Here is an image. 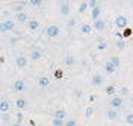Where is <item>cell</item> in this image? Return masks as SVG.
<instances>
[{
  "label": "cell",
  "mask_w": 133,
  "mask_h": 126,
  "mask_svg": "<svg viewBox=\"0 0 133 126\" xmlns=\"http://www.w3.org/2000/svg\"><path fill=\"white\" fill-rule=\"evenodd\" d=\"M88 8H89L88 2H80V3H79V9H77V11H79V12H85Z\"/></svg>",
  "instance_id": "cell-21"
},
{
  "label": "cell",
  "mask_w": 133,
  "mask_h": 126,
  "mask_svg": "<svg viewBox=\"0 0 133 126\" xmlns=\"http://www.w3.org/2000/svg\"><path fill=\"white\" fill-rule=\"evenodd\" d=\"M53 126H65V120H59V118H53L51 120Z\"/></svg>",
  "instance_id": "cell-25"
},
{
  "label": "cell",
  "mask_w": 133,
  "mask_h": 126,
  "mask_svg": "<svg viewBox=\"0 0 133 126\" xmlns=\"http://www.w3.org/2000/svg\"><path fill=\"white\" fill-rule=\"evenodd\" d=\"M100 14H101V6H97L95 9H92L91 11V18L95 21V20H98L100 18Z\"/></svg>",
  "instance_id": "cell-15"
},
{
  "label": "cell",
  "mask_w": 133,
  "mask_h": 126,
  "mask_svg": "<svg viewBox=\"0 0 133 126\" xmlns=\"http://www.w3.org/2000/svg\"><path fill=\"white\" fill-rule=\"evenodd\" d=\"M30 59H33V61H38V59L42 58V52L41 50H32L30 52V56H29Z\"/></svg>",
  "instance_id": "cell-17"
},
{
  "label": "cell",
  "mask_w": 133,
  "mask_h": 126,
  "mask_svg": "<svg viewBox=\"0 0 133 126\" xmlns=\"http://www.w3.org/2000/svg\"><path fill=\"white\" fill-rule=\"evenodd\" d=\"M115 26L118 27V29H127V25H129V20H127V17L125 15H118V17L115 18Z\"/></svg>",
  "instance_id": "cell-3"
},
{
  "label": "cell",
  "mask_w": 133,
  "mask_h": 126,
  "mask_svg": "<svg viewBox=\"0 0 133 126\" xmlns=\"http://www.w3.org/2000/svg\"><path fill=\"white\" fill-rule=\"evenodd\" d=\"M123 35L127 38V37H130V35H132V31H130V29H125L124 32H123Z\"/></svg>",
  "instance_id": "cell-34"
},
{
  "label": "cell",
  "mask_w": 133,
  "mask_h": 126,
  "mask_svg": "<svg viewBox=\"0 0 133 126\" xmlns=\"http://www.w3.org/2000/svg\"><path fill=\"white\" fill-rule=\"evenodd\" d=\"M27 61H29V59L26 58V56L20 55V56H17V58H15V64H17V67L23 68V67H26V65H27Z\"/></svg>",
  "instance_id": "cell-9"
},
{
  "label": "cell",
  "mask_w": 133,
  "mask_h": 126,
  "mask_svg": "<svg viewBox=\"0 0 133 126\" xmlns=\"http://www.w3.org/2000/svg\"><path fill=\"white\" fill-rule=\"evenodd\" d=\"M15 105H17V108L18 109H23L27 106V102H26V99H23V97H18L15 100Z\"/></svg>",
  "instance_id": "cell-18"
},
{
  "label": "cell",
  "mask_w": 133,
  "mask_h": 126,
  "mask_svg": "<svg viewBox=\"0 0 133 126\" xmlns=\"http://www.w3.org/2000/svg\"><path fill=\"white\" fill-rule=\"evenodd\" d=\"M12 88H14V91H15V93H21V91H24V88H26L24 81H15V82L12 84Z\"/></svg>",
  "instance_id": "cell-6"
},
{
  "label": "cell",
  "mask_w": 133,
  "mask_h": 126,
  "mask_svg": "<svg viewBox=\"0 0 133 126\" xmlns=\"http://www.w3.org/2000/svg\"><path fill=\"white\" fill-rule=\"evenodd\" d=\"M9 106H11V105H9L8 100H2V102H0V111H2L3 114L9 111Z\"/></svg>",
  "instance_id": "cell-19"
},
{
  "label": "cell",
  "mask_w": 133,
  "mask_h": 126,
  "mask_svg": "<svg viewBox=\"0 0 133 126\" xmlns=\"http://www.w3.org/2000/svg\"><path fill=\"white\" fill-rule=\"evenodd\" d=\"M64 62H65L66 65H73L76 62V59H74V56H71V55H68L65 59H64Z\"/></svg>",
  "instance_id": "cell-24"
},
{
  "label": "cell",
  "mask_w": 133,
  "mask_h": 126,
  "mask_svg": "<svg viewBox=\"0 0 133 126\" xmlns=\"http://www.w3.org/2000/svg\"><path fill=\"white\" fill-rule=\"evenodd\" d=\"M74 96L80 97V96H82V91H80V90H74Z\"/></svg>",
  "instance_id": "cell-35"
},
{
  "label": "cell",
  "mask_w": 133,
  "mask_h": 126,
  "mask_svg": "<svg viewBox=\"0 0 133 126\" xmlns=\"http://www.w3.org/2000/svg\"><path fill=\"white\" fill-rule=\"evenodd\" d=\"M95 31H98V32H101L104 27H106V23H104V20L103 18H98V20H95L94 21V26H92Z\"/></svg>",
  "instance_id": "cell-10"
},
{
  "label": "cell",
  "mask_w": 133,
  "mask_h": 126,
  "mask_svg": "<svg viewBox=\"0 0 133 126\" xmlns=\"http://www.w3.org/2000/svg\"><path fill=\"white\" fill-rule=\"evenodd\" d=\"M38 27H39V21H38V20L30 18V20L27 21V29H29V31H36Z\"/></svg>",
  "instance_id": "cell-12"
},
{
  "label": "cell",
  "mask_w": 133,
  "mask_h": 126,
  "mask_svg": "<svg viewBox=\"0 0 133 126\" xmlns=\"http://www.w3.org/2000/svg\"><path fill=\"white\" fill-rule=\"evenodd\" d=\"M88 5H89V9H91V11H92V9H95L97 6H100L97 0H91V2H88Z\"/></svg>",
  "instance_id": "cell-28"
},
{
  "label": "cell",
  "mask_w": 133,
  "mask_h": 126,
  "mask_svg": "<svg viewBox=\"0 0 133 126\" xmlns=\"http://www.w3.org/2000/svg\"><path fill=\"white\" fill-rule=\"evenodd\" d=\"M103 70H104L106 73H109V75H112V73H115L116 67L110 62V61H108V62H104V64H103Z\"/></svg>",
  "instance_id": "cell-11"
},
{
  "label": "cell",
  "mask_w": 133,
  "mask_h": 126,
  "mask_svg": "<svg viewBox=\"0 0 133 126\" xmlns=\"http://www.w3.org/2000/svg\"><path fill=\"white\" fill-rule=\"evenodd\" d=\"M38 84L41 85V87H47V85L50 84V79H49V76H41V77L38 79Z\"/></svg>",
  "instance_id": "cell-20"
},
{
  "label": "cell",
  "mask_w": 133,
  "mask_h": 126,
  "mask_svg": "<svg viewBox=\"0 0 133 126\" xmlns=\"http://www.w3.org/2000/svg\"><path fill=\"white\" fill-rule=\"evenodd\" d=\"M15 20L18 21V23H26V25H27V21H29V15H27L26 12H20V14H17Z\"/></svg>",
  "instance_id": "cell-14"
},
{
  "label": "cell",
  "mask_w": 133,
  "mask_h": 126,
  "mask_svg": "<svg viewBox=\"0 0 133 126\" xmlns=\"http://www.w3.org/2000/svg\"><path fill=\"white\" fill-rule=\"evenodd\" d=\"M109 61H110V62H112L116 68L119 67V64H121V59L118 58V56H110V58H109Z\"/></svg>",
  "instance_id": "cell-22"
},
{
  "label": "cell",
  "mask_w": 133,
  "mask_h": 126,
  "mask_svg": "<svg viewBox=\"0 0 133 126\" xmlns=\"http://www.w3.org/2000/svg\"><path fill=\"white\" fill-rule=\"evenodd\" d=\"M14 27H15V21H12V20H5V21H2V25H0V31H2V34H6L9 31H14Z\"/></svg>",
  "instance_id": "cell-1"
},
{
  "label": "cell",
  "mask_w": 133,
  "mask_h": 126,
  "mask_svg": "<svg viewBox=\"0 0 133 126\" xmlns=\"http://www.w3.org/2000/svg\"><path fill=\"white\" fill-rule=\"evenodd\" d=\"M65 126H76V120H66Z\"/></svg>",
  "instance_id": "cell-33"
},
{
  "label": "cell",
  "mask_w": 133,
  "mask_h": 126,
  "mask_svg": "<svg viewBox=\"0 0 133 126\" xmlns=\"http://www.w3.org/2000/svg\"><path fill=\"white\" fill-rule=\"evenodd\" d=\"M116 47H118V49H124V47H125L124 38H121V40H118V41H116Z\"/></svg>",
  "instance_id": "cell-30"
},
{
  "label": "cell",
  "mask_w": 133,
  "mask_h": 126,
  "mask_svg": "<svg viewBox=\"0 0 133 126\" xmlns=\"http://www.w3.org/2000/svg\"><path fill=\"white\" fill-rule=\"evenodd\" d=\"M106 117L109 118V120H116L118 118V111L114 108H109L108 111H106Z\"/></svg>",
  "instance_id": "cell-13"
},
{
  "label": "cell",
  "mask_w": 133,
  "mask_h": 126,
  "mask_svg": "<svg viewBox=\"0 0 133 126\" xmlns=\"http://www.w3.org/2000/svg\"><path fill=\"white\" fill-rule=\"evenodd\" d=\"M106 93H108V94H114V93H115V87H114V85H108V87H106Z\"/></svg>",
  "instance_id": "cell-31"
},
{
  "label": "cell",
  "mask_w": 133,
  "mask_h": 126,
  "mask_svg": "<svg viewBox=\"0 0 133 126\" xmlns=\"http://www.w3.org/2000/svg\"><path fill=\"white\" fill-rule=\"evenodd\" d=\"M29 5L30 6H41L42 0H29Z\"/></svg>",
  "instance_id": "cell-29"
},
{
  "label": "cell",
  "mask_w": 133,
  "mask_h": 126,
  "mask_svg": "<svg viewBox=\"0 0 133 126\" xmlns=\"http://www.w3.org/2000/svg\"><path fill=\"white\" fill-rule=\"evenodd\" d=\"M124 122L127 123V125H133V112H130V114H127V116H125Z\"/></svg>",
  "instance_id": "cell-27"
},
{
  "label": "cell",
  "mask_w": 133,
  "mask_h": 126,
  "mask_svg": "<svg viewBox=\"0 0 133 126\" xmlns=\"http://www.w3.org/2000/svg\"><path fill=\"white\" fill-rule=\"evenodd\" d=\"M121 106H123V99L119 96H114L110 99V108L116 109V108H121Z\"/></svg>",
  "instance_id": "cell-4"
},
{
  "label": "cell",
  "mask_w": 133,
  "mask_h": 126,
  "mask_svg": "<svg viewBox=\"0 0 133 126\" xmlns=\"http://www.w3.org/2000/svg\"><path fill=\"white\" fill-rule=\"evenodd\" d=\"M92 116H94V108L92 106H86V109H85V117L91 118Z\"/></svg>",
  "instance_id": "cell-23"
},
{
  "label": "cell",
  "mask_w": 133,
  "mask_h": 126,
  "mask_svg": "<svg viewBox=\"0 0 133 126\" xmlns=\"http://www.w3.org/2000/svg\"><path fill=\"white\" fill-rule=\"evenodd\" d=\"M59 12H61L62 15H68V14L71 12V6H70V3L62 2V3L59 5Z\"/></svg>",
  "instance_id": "cell-5"
},
{
  "label": "cell",
  "mask_w": 133,
  "mask_h": 126,
  "mask_svg": "<svg viewBox=\"0 0 133 126\" xmlns=\"http://www.w3.org/2000/svg\"><path fill=\"white\" fill-rule=\"evenodd\" d=\"M53 118H59V120H65L66 118V111L64 108H58L53 112Z\"/></svg>",
  "instance_id": "cell-7"
},
{
  "label": "cell",
  "mask_w": 133,
  "mask_h": 126,
  "mask_svg": "<svg viewBox=\"0 0 133 126\" xmlns=\"http://www.w3.org/2000/svg\"><path fill=\"white\" fill-rule=\"evenodd\" d=\"M108 49V43L106 41H98L97 44V50H106Z\"/></svg>",
  "instance_id": "cell-26"
},
{
  "label": "cell",
  "mask_w": 133,
  "mask_h": 126,
  "mask_svg": "<svg viewBox=\"0 0 133 126\" xmlns=\"http://www.w3.org/2000/svg\"><path fill=\"white\" fill-rule=\"evenodd\" d=\"M91 31H92V27L89 25H82L80 27H79V32L82 35H88V34H91Z\"/></svg>",
  "instance_id": "cell-16"
},
{
  "label": "cell",
  "mask_w": 133,
  "mask_h": 126,
  "mask_svg": "<svg viewBox=\"0 0 133 126\" xmlns=\"http://www.w3.org/2000/svg\"><path fill=\"white\" fill-rule=\"evenodd\" d=\"M59 34H61V29H59V26H56V25H50L49 27L45 29V35H47L49 38H56Z\"/></svg>",
  "instance_id": "cell-2"
},
{
  "label": "cell",
  "mask_w": 133,
  "mask_h": 126,
  "mask_svg": "<svg viewBox=\"0 0 133 126\" xmlns=\"http://www.w3.org/2000/svg\"><path fill=\"white\" fill-rule=\"evenodd\" d=\"M104 82V77L101 75H94L91 77V85H94V87H98V85H101Z\"/></svg>",
  "instance_id": "cell-8"
},
{
  "label": "cell",
  "mask_w": 133,
  "mask_h": 126,
  "mask_svg": "<svg viewBox=\"0 0 133 126\" xmlns=\"http://www.w3.org/2000/svg\"><path fill=\"white\" fill-rule=\"evenodd\" d=\"M88 99H89V102H94V100H95V96H89Z\"/></svg>",
  "instance_id": "cell-36"
},
{
  "label": "cell",
  "mask_w": 133,
  "mask_h": 126,
  "mask_svg": "<svg viewBox=\"0 0 133 126\" xmlns=\"http://www.w3.org/2000/svg\"><path fill=\"white\" fill-rule=\"evenodd\" d=\"M129 93H130V90H129V88H127V87H123V88H121V90H119V94H123V96H127V94H129Z\"/></svg>",
  "instance_id": "cell-32"
}]
</instances>
